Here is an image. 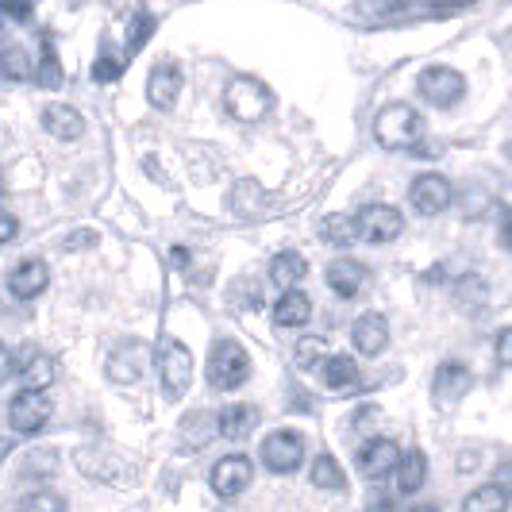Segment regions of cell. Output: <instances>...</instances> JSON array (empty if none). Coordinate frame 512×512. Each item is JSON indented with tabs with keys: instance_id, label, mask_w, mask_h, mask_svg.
Masks as SVG:
<instances>
[{
	"instance_id": "e0dca14e",
	"label": "cell",
	"mask_w": 512,
	"mask_h": 512,
	"mask_svg": "<svg viewBox=\"0 0 512 512\" xmlns=\"http://www.w3.org/2000/svg\"><path fill=\"white\" fill-rule=\"evenodd\" d=\"M351 343H355V351L366 355V359H378L385 351V343H389V324H385V316L378 312H366L355 320V328H351Z\"/></svg>"
},
{
	"instance_id": "cb8c5ba5",
	"label": "cell",
	"mask_w": 512,
	"mask_h": 512,
	"mask_svg": "<svg viewBox=\"0 0 512 512\" xmlns=\"http://www.w3.org/2000/svg\"><path fill=\"white\" fill-rule=\"evenodd\" d=\"M20 378H24V385H31V389H47V385L58 378V370H54V359L47 355V351H24V359H20Z\"/></svg>"
},
{
	"instance_id": "d6986e66",
	"label": "cell",
	"mask_w": 512,
	"mask_h": 512,
	"mask_svg": "<svg viewBox=\"0 0 512 512\" xmlns=\"http://www.w3.org/2000/svg\"><path fill=\"white\" fill-rule=\"evenodd\" d=\"M308 320H312V301H308V293H301L297 285H293V289H282V297H278V305H274V324H278V328H305Z\"/></svg>"
},
{
	"instance_id": "681fc988",
	"label": "cell",
	"mask_w": 512,
	"mask_h": 512,
	"mask_svg": "<svg viewBox=\"0 0 512 512\" xmlns=\"http://www.w3.org/2000/svg\"><path fill=\"white\" fill-rule=\"evenodd\" d=\"M0 193H4V174H0Z\"/></svg>"
},
{
	"instance_id": "30bf717a",
	"label": "cell",
	"mask_w": 512,
	"mask_h": 512,
	"mask_svg": "<svg viewBox=\"0 0 512 512\" xmlns=\"http://www.w3.org/2000/svg\"><path fill=\"white\" fill-rule=\"evenodd\" d=\"M251 478H255V466L247 455H228V459H220L212 466V474H208V482H212V493L216 497H239L243 489L251 486Z\"/></svg>"
},
{
	"instance_id": "ba28073f",
	"label": "cell",
	"mask_w": 512,
	"mask_h": 512,
	"mask_svg": "<svg viewBox=\"0 0 512 512\" xmlns=\"http://www.w3.org/2000/svg\"><path fill=\"white\" fill-rule=\"evenodd\" d=\"M147 362H151V351H147L143 339H120V343L108 351L104 374H108V382H116V385H135L143 378Z\"/></svg>"
},
{
	"instance_id": "f6af8a7d",
	"label": "cell",
	"mask_w": 512,
	"mask_h": 512,
	"mask_svg": "<svg viewBox=\"0 0 512 512\" xmlns=\"http://www.w3.org/2000/svg\"><path fill=\"white\" fill-rule=\"evenodd\" d=\"M493 482H497V486H501V489H505V493L512 497V459L497 466V478H493Z\"/></svg>"
},
{
	"instance_id": "9a60e30c",
	"label": "cell",
	"mask_w": 512,
	"mask_h": 512,
	"mask_svg": "<svg viewBox=\"0 0 512 512\" xmlns=\"http://www.w3.org/2000/svg\"><path fill=\"white\" fill-rule=\"evenodd\" d=\"M51 282V270H47V262L43 258H24L12 274H8V293L16 297V301H35L43 289Z\"/></svg>"
},
{
	"instance_id": "f907efd6",
	"label": "cell",
	"mask_w": 512,
	"mask_h": 512,
	"mask_svg": "<svg viewBox=\"0 0 512 512\" xmlns=\"http://www.w3.org/2000/svg\"><path fill=\"white\" fill-rule=\"evenodd\" d=\"M509 158H512V147H509Z\"/></svg>"
},
{
	"instance_id": "d590c367",
	"label": "cell",
	"mask_w": 512,
	"mask_h": 512,
	"mask_svg": "<svg viewBox=\"0 0 512 512\" xmlns=\"http://www.w3.org/2000/svg\"><path fill=\"white\" fill-rule=\"evenodd\" d=\"M328 359V347H324V339H316V335H308L297 343V366L301 370H316L320 362Z\"/></svg>"
},
{
	"instance_id": "3957f363",
	"label": "cell",
	"mask_w": 512,
	"mask_h": 512,
	"mask_svg": "<svg viewBox=\"0 0 512 512\" xmlns=\"http://www.w3.org/2000/svg\"><path fill=\"white\" fill-rule=\"evenodd\" d=\"M224 108L231 112V120L239 124H258L274 112V93L266 81H258L251 74H239L228 81V93H224Z\"/></svg>"
},
{
	"instance_id": "603a6c76",
	"label": "cell",
	"mask_w": 512,
	"mask_h": 512,
	"mask_svg": "<svg viewBox=\"0 0 512 512\" xmlns=\"http://www.w3.org/2000/svg\"><path fill=\"white\" fill-rule=\"evenodd\" d=\"M220 436V416H212V412H189L185 420H181V439L189 443V447H208L212 439Z\"/></svg>"
},
{
	"instance_id": "c3c4849f",
	"label": "cell",
	"mask_w": 512,
	"mask_h": 512,
	"mask_svg": "<svg viewBox=\"0 0 512 512\" xmlns=\"http://www.w3.org/2000/svg\"><path fill=\"white\" fill-rule=\"evenodd\" d=\"M4 451H12V443H4V439H0V455H4Z\"/></svg>"
},
{
	"instance_id": "83f0119b",
	"label": "cell",
	"mask_w": 512,
	"mask_h": 512,
	"mask_svg": "<svg viewBox=\"0 0 512 512\" xmlns=\"http://www.w3.org/2000/svg\"><path fill=\"white\" fill-rule=\"evenodd\" d=\"M128 51H120L112 39H101V51H97V62H93V81H101V85H108V81H116V77L124 74V66H128Z\"/></svg>"
},
{
	"instance_id": "d6a6232c",
	"label": "cell",
	"mask_w": 512,
	"mask_h": 512,
	"mask_svg": "<svg viewBox=\"0 0 512 512\" xmlns=\"http://www.w3.org/2000/svg\"><path fill=\"white\" fill-rule=\"evenodd\" d=\"M35 81H39V89L62 85V66H58V54H54L51 35H43V58H39V66H35Z\"/></svg>"
},
{
	"instance_id": "f35d334b",
	"label": "cell",
	"mask_w": 512,
	"mask_h": 512,
	"mask_svg": "<svg viewBox=\"0 0 512 512\" xmlns=\"http://www.w3.org/2000/svg\"><path fill=\"white\" fill-rule=\"evenodd\" d=\"M486 208H489V193L478 189V185H470L466 197H462V212H466V216H486Z\"/></svg>"
},
{
	"instance_id": "60d3db41",
	"label": "cell",
	"mask_w": 512,
	"mask_h": 512,
	"mask_svg": "<svg viewBox=\"0 0 512 512\" xmlns=\"http://www.w3.org/2000/svg\"><path fill=\"white\" fill-rule=\"evenodd\" d=\"M493 351H497V362H501V366H512V324L497 332V343H493Z\"/></svg>"
},
{
	"instance_id": "f546056e",
	"label": "cell",
	"mask_w": 512,
	"mask_h": 512,
	"mask_svg": "<svg viewBox=\"0 0 512 512\" xmlns=\"http://www.w3.org/2000/svg\"><path fill=\"white\" fill-rule=\"evenodd\" d=\"M455 301H459L462 312H470V316L478 312V316H482V312H486V305H489L486 282H482L478 274H466V278L459 282V289H455Z\"/></svg>"
},
{
	"instance_id": "ac0fdd59",
	"label": "cell",
	"mask_w": 512,
	"mask_h": 512,
	"mask_svg": "<svg viewBox=\"0 0 512 512\" xmlns=\"http://www.w3.org/2000/svg\"><path fill=\"white\" fill-rule=\"evenodd\" d=\"M324 278L332 285V293H339L343 301H351V297H359L362 285H366V266L355 262V258H335Z\"/></svg>"
},
{
	"instance_id": "5bb4252c",
	"label": "cell",
	"mask_w": 512,
	"mask_h": 512,
	"mask_svg": "<svg viewBox=\"0 0 512 512\" xmlns=\"http://www.w3.org/2000/svg\"><path fill=\"white\" fill-rule=\"evenodd\" d=\"M178 93H181V66L174 58H162V62H154L151 77H147V101L154 108H162V112H170L174 104H178Z\"/></svg>"
},
{
	"instance_id": "836d02e7",
	"label": "cell",
	"mask_w": 512,
	"mask_h": 512,
	"mask_svg": "<svg viewBox=\"0 0 512 512\" xmlns=\"http://www.w3.org/2000/svg\"><path fill=\"white\" fill-rule=\"evenodd\" d=\"M154 35V16L147 12V8H139L135 16H131V24H128V47L124 51L128 54H139L143 51V43Z\"/></svg>"
},
{
	"instance_id": "ab89813d",
	"label": "cell",
	"mask_w": 512,
	"mask_h": 512,
	"mask_svg": "<svg viewBox=\"0 0 512 512\" xmlns=\"http://www.w3.org/2000/svg\"><path fill=\"white\" fill-rule=\"evenodd\" d=\"M35 12V0H0V16L8 20H31Z\"/></svg>"
},
{
	"instance_id": "9c48e42d",
	"label": "cell",
	"mask_w": 512,
	"mask_h": 512,
	"mask_svg": "<svg viewBox=\"0 0 512 512\" xmlns=\"http://www.w3.org/2000/svg\"><path fill=\"white\" fill-rule=\"evenodd\" d=\"M305 462V439L301 432H274L262 439V466L274 474H297Z\"/></svg>"
},
{
	"instance_id": "bcb514c9",
	"label": "cell",
	"mask_w": 512,
	"mask_h": 512,
	"mask_svg": "<svg viewBox=\"0 0 512 512\" xmlns=\"http://www.w3.org/2000/svg\"><path fill=\"white\" fill-rule=\"evenodd\" d=\"M501 247H505V251H512V216L505 220V228H501Z\"/></svg>"
},
{
	"instance_id": "7a4b0ae2",
	"label": "cell",
	"mask_w": 512,
	"mask_h": 512,
	"mask_svg": "<svg viewBox=\"0 0 512 512\" xmlns=\"http://www.w3.org/2000/svg\"><path fill=\"white\" fill-rule=\"evenodd\" d=\"M374 139L382 143L385 151H405L409 154L420 139H424V116L405 101L385 104L382 112L374 116Z\"/></svg>"
},
{
	"instance_id": "f1b7e54d",
	"label": "cell",
	"mask_w": 512,
	"mask_h": 512,
	"mask_svg": "<svg viewBox=\"0 0 512 512\" xmlns=\"http://www.w3.org/2000/svg\"><path fill=\"white\" fill-rule=\"evenodd\" d=\"M312 486L324 489V493H343L347 489V474L332 455H316L312 459Z\"/></svg>"
},
{
	"instance_id": "74e56055",
	"label": "cell",
	"mask_w": 512,
	"mask_h": 512,
	"mask_svg": "<svg viewBox=\"0 0 512 512\" xmlns=\"http://www.w3.org/2000/svg\"><path fill=\"white\" fill-rule=\"evenodd\" d=\"M20 509H39V512H62L66 509V497H54V493H31L20 501Z\"/></svg>"
},
{
	"instance_id": "4316f807",
	"label": "cell",
	"mask_w": 512,
	"mask_h": 512,
	"mask_svg": "<svg viewBox=\"0 0 512 512\" xmlns=\"http://www.w3.org/2000/svg\"><path fill=\"white\" fill-rule=\"evenodd\" d=\"M424 482H428V459H424V451L401 455V462H397V493L412 497Z\"/></svg>"
},
{
	"instance_id": "8992f818",
	"label": "cell",
	"mask_w": 512,
	"mask_h": 512,
	"mask_svg": "<svg viewBox=\"0 0 512 512\" xmlns=\"http://www.w3.org/2000/svg\"><path fill=\"white\" fill-rule=\"evenodd\" d=\"M54 416V401L43 393V389H20L16 397H12V405H8V424L20 432V436H35V432H43L47 424H51Z\"/></svg>"
},
{
	"instance_id": "277c9868",
	"label": "cell",
	"mask_w": 512,
	"mask_h": 512,
	"mask_svg": "<svg viewBox=\"0 0 512 512\" xmlns=\"http://www.w3.org/2000/svg\"><path fill=\"white\" fill-rule=\"evenodd\" d=\"M158 385L166 401H181L193 385V351L174 335H162L158 343Z\"/></svg>"
},
{
	"instance_id": "1f68e13d",
	"label": "cell",
	"mask_w": 512,
	"mask_h": 512,
	"mask_svg": "<svg viewBox=\"0 0 512 512\" xmlns=\"http://www.w3.org/2000/svg\"><path fill=\"white\" fill-rule=\"evenodd\" d=\"M0 77H4V81H27V77H35L31 58H27L24 47H4V51H0Z\"/></svg>"
},
{
	"instance_id": "e575fe53",
	"label": "cell",
	"mask_w": 512,
	"mask_h": 512,
	"mask_svg": "<svg viewBox=\"0 0 512 512\" xmlns=\"http://www.w3.org/2000/svg\"><path fill=\"white\" fill-rule=\"evenodd\" d=\"M20 470H24L27 478H35V474H39V478H51L54 470H58V451H51V447H43V451H27Z\"/></svg>"
},
{
	"instance_id": "4dcf8cb0",
	"label": "cell",
	"mask_w": 512,
	"mask_h": 512,
	"mask_svg": "<svg viewBox=\"0 0 512 512\" xmlns=\"http://www.w3.org/2000/svg\"><path fill=\"white\" fill-rule=\"evenodd\" d=\"M509 505H512V497L497 486V482H493V486L474 489V493L462 501V509L466 512H501V509H509Z\"/></svg>"
},
{
	"instance_id": "52a82bcc",
	"label": "cell",
	"mask_w": 512,
	"mask_h": 512,
	"mask_svg": "<svg viewBox=\"0 0 512 512\" xmlns=\"http://www.w3.org/2000/svg\"><path fill=\"white\" fill-rule=\"evenodd\" d=\"M416 89L432 108H455L466 97V77L459 70H451V66H428L424 74L416 77Z\"/></svg>"
},
{
	"instance_id": "ee69618b",
	"label": "cell",
	"mask_w": 512,
	"mask_h": 512,
	"mask_svg": "<svg viewBox=\"0 0 512 512\" xmlns=\"http://www.w3.org/2000/svg\"><path fill=\"white\" fill-rule=\"evenodd\" d=\"M12 374H16V355H12V351H8L4 343H0V385L8 382Z\"/></svg>"
},
{
	"instance_id": "7bdbcfd3",
	"label": "cell",
	"mask_w": 512,
	"mask_h": 512,
	"mask_svg": "<svg viewBox=\"0 0 512 512\" xmlns=\"http://www.w3.org/2000/svg\"><path fill=\"white\" fill-rule=\"evenodd\" d=\"M16 231H20V220L8 212V208H0V243H8V239H16Z\"/></svg>"
},
{
	"instance_id": "7402d4cb",
	"label": "cell",
	"mask_w": 512,
	"mask_h": 512,
	"mask_svg": "<svg viewBox=\"0 0 512 512\" xmlns=\"http://www.w3.org/2000/svg\"><path fill=\"white\" fill-rule=\"evenodd\" d=\"M320 239L328 243V247H351L359 235V216H347V212H332V216H324L320 220Z\"/></svg>"
},
{
	"instance_id": "8d00e7d4",
	"label": "cell",
	"mask_w": 512,
	"mask_h": 512,
	"mask_svg": "<svg viewBox=\"0 0 512 512\" xmlns=\"http://www.w3.org/2000/svg\"><path fill=\"white\" fill-rule=\"evenodd\" d=\"M231 301H235V305L239 308H247V312H251V308H262V285L255 282V278H239V282L231 285Z\"/></svg>"
},
{
	"instance_id": "d4e9b609",
	"label": "cell",
	"mask_w": 512,
	"mask_h": 512,
	"mask_svg": "<svg viewBox=\"0 0 512 512\" xmlns=\"http://www.w3.org/2000/svg\"><path fill=\"white\" fill-rule=\"evenodd\" d=\"M305 274H308V262H305V255H297V251H282V255H274V262H270V282L278 285V289L301 285Z\"/></svg>"
},
{
	"instance_id": "ffe728a7",
	"label": "cell",
	"mask_w": 512,
	"mask_h": 512,
	"mask_svg": "<svg viewBox=\"0 0 512 512\" xmlns=\"http://www.w3.org/2000/svg\"><path fill=\"white\" fill-rule=\"evenodd\" d=\"M43 128L51 131L54 139L70 143V139H81L85 120H81V112L70 108V104H47V108H43Z\"/></svg>"
},
{
	"instance_id": "44dd1931",
	"label": "cell",
	"mask_w": 512,
	"mask_h": 512,
	"mask_svg": "<svg viewBox=\"0 0 512 512\" xmlns=\"http://www.w3.org/2000/svg\"><path fill=\"white\" fill-rule=\"evenodd\" d=\"M255 428H258V409H255V405H228V409L220 412V436H224V439L243 443V439L251 436Z\"/></svg>"
},
{
	"instance_id": "484cf974",
	"label": "cell",
	"mask_w": 512,
	"mask_h": 512,
	"mask_svg": "<svg viewBox=\"0 0 512 512\" xmlns=\"http://www.w3.org/2000/svg\"><path fill=\"white\" fill-rule=\"evenodd\" d=\"M320 378L328 389H351V385L359 382V362L351 359V355H328V359L320 362Z\"/></svg>"
},
{
	"instance_id": "b9f144b4",
	"label": "cell",
	"mask_w": 512,
	"mask_h": 512,
	"mask_svg": "<svg viewBox=\"0 0 512 512\" xmlns=\"http://www.w3.org/2000/svg\"><path fill=\"white\" fill-rule=\"evenodd\" d=\"M93 243H101L97 231H74V235H66V251H85V247H93Z\"/></svg>"
},
{
	"instance_id": "6da1fadb",
	"label": "cell",
	"mask_w": 512,
	"mask_h": 512,
	"mask_svg": "<svg viewBox=\"0 0 512 512\" xmlns=\"http://www.w3.org/2000/svg\"><path fill=\"white\" fill-rule=\"evenodd\" d=\"M466 8H474V0H362L355 12L374 27H401L443 20V16H455Z\"/></svg>"
},
{
	"instance_id": "2e32d148",
	"label": "cell",
	"mask_w": 512,
	"mask_h": 512,
	"mask_svg": "<svg viewBox=\"0 0 512 512\" xmlns=\"http://www.w3.org/2000/svg\"><path fill=\"white\" fill-rule=\"evenodd\" d=\"M397 462H401V447L393 439L378 436L359 451V474L362 478H385L397 470Z\"/></svg>"
},
{
	"instance_id": "8fae6325",
	"label": "cell",
	"mask_w": 512,
	"mask_h": 512,
	"mask_svg": "<svg viewBox=\"0 0 512 512\" xmlns=\"http://www.w3.org/2000/svg\"><path fill=\"white\" fill-rule=\"evenodd\" d=\"M405 231V216L393 205H366L359 212V235L366 243H393Z\"/></svg>"
},
{
	"instance_id": "7dc6e473",
	"label": "cell",
	"mask_w": 512,
	"mask_h": 512,
	"mask_svg": "<svg viewBox=\"0 0 512 512\" xmlns=\"http://www.w3.org/2000/svg\"><path fill=\"white\" fill-rule=\"evenodd\" d=\"M459 470H474V459H478V455H474V451H462V455H459Z\"/></svg>"
},
{
	"instance_id": "5b68a950",
	"label": "cell",
	"mask_w": 512,
	"mask_h": 512,
	"mask_svg": "<svg viewBox=\"0 0 512 512\" xmlns=\"http://www.w3.org/2000/svg\"><path fill=\"white\" fill-rule=\"evenodd\" d=\"M251 378V355L235 343V339H216L212 351H208V385L212 389H239Z\"/></svg>"
},
{
	"instance_id": "7c38bea8",
	"label": "cell",
	"mask_w": 512,
	"mask_h": 512,
	"mask_svg": "<svg viewBox=\"0 0 512 512\" xmlns=\"http://www.w3.org/2000/svg\"><path fill=\"white\" fill-rule=\"evenodd\" d=\"M470 382H474V374H470L466 362H459V359L443 362L436 370V382H432V397H436L439 409H455L462 397H466Z\"/></svg>"
},
{
	"instance_id": "4fadbf2b",
	"label": "cell",
	"mask_w": 512,
	"mask_h": 512,
	"mask_svg": "<svg viewBox=\"0 0 512 512\" xmlns=\"http://www.w3.org/2000/svg\"><path fill=\"white\" fill-rule=\"evenodd\" d=\"M409 201L420 216H439L443 208L451 205V181L443 174H420L409 185Z\"/></svg>"
}]
</instances>
